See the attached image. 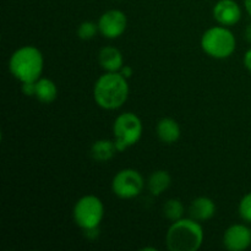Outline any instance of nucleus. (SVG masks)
I'll return each instance as SVG.
<instances>
[{"label": "nucleus", "mask_w": 251, "mask_h": 251, "mask_svg": "<svg viewBox=\"0 0 251 251\" xmlns=\"http://www.w3.org/2000/svg\"><path fill=\"white\" fill-rule=\"evenodd\" d=\"M93 98L98 107L107 110L119 109L129 98L127 78L122 74L105 73L98 77L93 87Z\"/></svg>", "instance_id": "nucleus-1"}, {"label": "nucleus", "mask_w": 251, "mask_h": 251, "mask_svg": "<svg viewBox=\"0 0 251 251\" xmlns=\"http://www.w3.org/2000/svg\"><path fill=\"white\" fill-rule=\"evenodd\" d=\"M203 243V229L199 221L181 218L169 227L166 245L171 251H196Z\"/></svg>", "instance_id": "nucleus-2"}, {"label": "nucleus", "mask_w": 251, "mask_h": 251, "mask_svg": "<svg viewBox=\"0 0 251 251\" xmlns=\"http://www.w3.org/2000/svg\"><path fill=\"white\" fill-rule=\"evenodd\" d=\"M43 68V54L33 46L16 49L9 60L10 73L21 82H32L41 78Z\"/></svg>", "instance_id": "nucleus-3"}, {"label": "nucleus", "mask_w": 251, "mask_h": 251, "mask_svg": "<svg viewBox=\"0 0 251 251\" xmlns=\"http://www.w3.org/2000/svg\"><path fill=\"white\" fill-rule=\"evenodd\" d=\"M201 48L208 56L215 59H227L237 48V39L226 26L208 28L201 37Z\"/></svg>", "instance_id": "nucleus-4"}, {"label": "nucleus", "mask_w": 251, "mask_h": 251, "mask_svg": "<svg viewBox=\"0 0 251 251\" xmlns=\"http://www.w3.org/2000/svg\"><path fill=\"white\" fill-rule=\"evenodd\" d=\"M142 122L136 114L131 112L118 115L113 124V134L118 152H123L127 147L134 146L142 136Z\"/></svg>", "instance_id": "nucleus-5"}, {"label": "nucleus", "mask_w": 251, "mask_h": 251, "mask_svg": "<svg viewBox=\"0 0 251 251\" xmlns=\"http://www.w3.org/2000/svg\"><path fill=\"white\" fill-rule=\"evenodd\" d=\"M104 216L102 200L95 195L82 196L74 206L73 217L82 230L100 227Z\"/></svg>", "instance_id": "nucleus-6"}, {"label": "nucleus", "mask_w": 251, "mask_h": 251, "mask_svg": "<svg viewBox=\"0 0 251 251\" xmlns=\"http://www.w3.org/2000/svg\"><path fill=\"white\" fill-rule=\"evenodd\" d=\"M145 180L141 173L135 169L126 168L118 172L112 181V190L120 199H134L144 190Z\"/></svg>", "instance_id": "nucleus-7"}, {"label": "nucleus", "mask_w": 251, "mask_h": 251, "mask_svg": "<svg viewBox=\"0 0 251 251\" xmlns=\"http://www.w3.org/2000/svg\"><path fill=\"white\" fill-rule=\"evenodd\" d=\"M127 27L126 15L117 9L108 10L98 20V29L104 38H119Z\"/></svg>", "instance_id": "nucleus-8"}, {"label": "nucleus", "mask_w": 251, "mask_h": 251, "mask_svg": "<svg viewBox=\"0 0 251 251\" xmlns=\"http://www.w3.org/2000/svg\"><path fill=\"white\" fill-rule=\"evenodd\" d=\"M223 244L230 251H243L251 247V229L245 225H233L223 235Z\"/></svg>", "instance_id": "nucleus-9"}, {"label": "nucleus", "mask_w": 251, "mask_h": 251, "mask_svg": "<svg viewBox=\"0 0 251 251\" xmlns=\"http://www.w3.org/2000/svg\"><path fill=\"white\" fill-rule=\"evenodd\" d=\"M213 19L222 26H233L242 19V9L235 0H220L212 10Z\"/></svg>", "instance_id": "nucleus-10"}, {"label": "nucleus", "mask_w": 251, "mask_h": 251, "mask_svg": "<svg viewBox=\"0 0 251 251\" xmlns=\"http://www.w3.org/2000/svg\"><path fill=\"white\" fill-rule=\"evenodd\" d=\"M98 61L100 66L108 73H118L124 65V58L122 51L115 47H103L98 54Z\"/></svg>", "instance_id": "nucleus-11"}, {"label": "nucleus", "mask_w": 251, "mask_h": 251, "mask_svg": "<svg viewBox=\"0 0 251 251\" xmlns=\"http://www.w3.org/2000/svg\"><path fill=\"white\" fill-rule=\"evenodd\" d=\"M189 212H190L191 218L199 221V222H203V221L211 220L215 216L216 205L210 198L200 196V198L193 200Z\"/></svg>", "instance_id": "nucleus-12"}, {"label": "nucleus", "mask_w": 251, "mask_h": 251, "mask_svg": "<svg viewBox=\"0 0 251 251\" xmlns=\"http://www.w3.org/2000/svg\"><path fill=\"white\" fill-rule=\"evenodd\" d=\"M156 131L158 139L167 145H172L178 141L181 134L178 122L172 118H163L159 120Z\"/></svg>", "instance_id": "nucleus-13"}, {"label": "nucleus", "mask_w": 251, "mask_h": 251, "mask_svg": "<svg viewBox=\"0 0 251 251\" xmlns=\"http://www.w3.org/2000/svg\"><path fill=\"white\" fill-rule=\"evenodd\" d=\"M115 152H118L115 142L110 140H97L91 147V157L97 162L110 161L114 157Z\"/></svg>", "instance_id": "nucleus-14"}, {"label": "nucleus", "mask_w": 251, "mask_h": 251, "mask_svg": "<svg viewBox=\"0 0 251 251\" xmlns=\"http://www.w3.org/2000/svg\"><path fill=\"white\" fill-rule=\"evenodd\" d=\"M34 97L42 103H49L54 102L58 97V88L56 85L51 80L46 77L38 78L36 81V96Z\"/></svg>", "instance_id": "nucleus-15"}, {"label": "nucleus", "mask_w": 251, "mask_h": 251, "mask_svg": "<svg viewBox=\"0 0 251 251\" xmlns=\"http://www.w3.org/2000/svg\"><path fill=\"white\" fill-rule=\"evenodd\" d=\"M172 178L167 171H156L150 176L147 188L153 196L163 194L171 186Z\"/></svg>", "instance_id": "nucleus-16"}, {"label": "nucleus", "mask_w": 251, "mask_h": 251, "mask_svg": "<svg viewBox=\"0 0 251 251\" xmlns=\"http://www.w3.org/2000/svg\"><path fill=\"white\" fill-rule=\"evenodd\" d=\"M163 215L167 220L172 221V222L181 220L184 216V205L178 199H171L164 203Z\"/></svg>", "instance_id": "nucleus-17"}, {"label": "nucleus", "mask_w": 251, "mask_h": 251, "mask_svg": "<svg viewBox=\"0 0 251 251\" xmlns=\"http://www.w3.org/2000/svg\"><path fill=\"white\" fill-rule=\"evenodd\" d=\"M97 32H100L98 24H95L92 21H85L78 26L77 36L78 38L83 39V41H90L97 34Z\"/></svg>", "instance_id": "nucleus-18"}, {"label": "nucleus", "mask_w": 251, "mask_h": 251, "mask_svg": "<svg viewBox=\"0 0 251 251\" xmlns=\"http://www.w3.org/2000/svg\"><path fill=\"white\" fill-rule=\"evenodd\" d=\"M239 215L244 222L251 223V193L243 196L239 202Z\"/></svg>", "instance_id": "nucleus-19"}, {"label": "nucleus", "mask_w": 251, "mask_h": 251, "mask_svg": "<svg viewBox=\"0 0 251 251\" xmlns=\"http://www.w3.org/2000/svg\"><path fill=\"white\" fill-rule=\"evenodd\" d=\"M22 92L28 97L36 96V81L32 82H22Z\"/></svg>", "instance_id": "nucleus-20"}, {"label": "nucleus", "mask_w": 251, "mask_h": 251, "mask_svg": "<svg viewBox=\"0 0 251 251\" xmlns=\"http://www.w3.org/2000/svg\"><path fill=\"white\" fill-rule=\"evenodd\" d=\"M85 232V235L88 238V239L91 240H95L96 238L100 235V228L96 227V228H90V229H85L83 230Z\"/></svg>", "instance_id": "nucleus-21"}, {"label": "nucleus", "mask_w": 251, "mask_h": 251, "mask_svg": "<svg viewBox=\"0 0 251 251\" xmlns=\"http://www.w3.org/2000/svg\"><path fill=\"white\" fill-rule=\"evenodd\" d=\"M119 73L122 74L123 76H124L125 78H130L132 76V74H134V71H132V68L129 65H123V68L120 69Z\"/></svg>", "instance_id": "nucleus-22"}, {"label": "nucleus", "mask_w": 251, "mask_h": 251, "mask_svg": "<svg viewBox=\"0 0 251 251\" xmlns=\"http://www.w3.org/2000/svg\"><path fill=\"white\" fill-rule=\"evenodd\" d=\"M244 65L245 68L251 73V48L245 53L244 55Z\"/></svg>", "instance_id": "nucleus-23"}, {"label": "nucleus", "mask_w": 251, "mask_h": 251, "mask_svg": "<svg viewBox=\"0 0 251 251\" xmlns=\"http://www.w3.org/2000/svg\"><path fill=\"white\" fill-rule=\"evenodd\" d=\"M244 37H245V39H247V41L249 42V43H251V24L248 25L247 28H245Z\"/></svg>", "instance_id": "nucleus-24"}, {"label": "nucleus", "mask_w": 251, "mask_h": 251, "mask_svg": "<svg viewBox=\"0 0 251 251\" xmlns=\"http://www.w3.org/2000/svg\"><path fill=\"white\" fill-rule=\"evenodd\" d=\"M244 6L248 14L251 16V0H244Z\"/></svg>", "instance_id": "nucleus-25"}, {"label": "nucleus", "mask_w": 251, "mask_h": 251, "mask_svg": "<svg viewBox=\"0 0 251 251\" xmlns=\"http://www.w3.org/2000/svg\"><path fill=\"white\" fill-rule=\"evenodd\" d=\"M142 250H152V251H157V249H156V248H144V249H142Z\"/></svg>", "instance_id": "nucleus-26"}]
</instances>
